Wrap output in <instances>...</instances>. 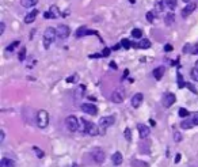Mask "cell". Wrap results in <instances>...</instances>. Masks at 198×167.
Returning a JSON list of instances; mask_svg holds the SVG:
<instances>
[{
	"label": "cell",
	"mask_w": 198,
	"mask_h": 167,
	"mask_svg": "<svg viewBox=\"0 0 198 167\" xmlns=\"http://www.w3.org/2000/svg\"><path fill=\"white\" fill-rule=\"evenodd\" d=\"M190 52H191V45H190V44L184 45V46H183V53H190Z\"/></svg>",
	"instance_id": "obj_40"
},
{
	"label": "cell",
	"mask_w": 198,
	"mask_h": 167,
	"mask_svg": "<svg viewBox=\"0 0 198 167\" xmlns=\"http://www.w3.org/2000/svg\"><path fill=\"white\" fill-rule=\"evenodd\" d=\"M18 57H19V61H23L24 58H26V48H24V46L19 50V56H18Z\"/></svg>",
	"instance_id": "obj_34"
},
{
	"label": "cell",
	"mask_w": 198,
	"mask_h": 167,
	"mask_svg": "<svg viewBox=\"0 0 198 167\" xmlns=\"http://www.w3.org/2000/svg\"><path fill=\"white\" fill-rule=\"evenodd\" d=\"M91 156H92L95 163H98V164H102L106 159L105 152H103V150H100V148H95V150L91 152Z\"/></svg>",
	"instance_id": "obj_7"
},
{
	"label": "cell",
	"mask_w": 198,
	"mask_h": 167,
	"mask_svg": "<svg viewBox=\"0 0 198 167\" xmlns=\"http://www.w3.org/2000/svg\"><path fill=\"white\" fill-rule=\"evenodd\" d=\"M143 101H144V95H143V94H141V93L134 94V95L132 96V106L134 107V109H137V107L141 106Z\"/></svg>",
	"instance_id": "obj_12"
},
{
	"label": "cell",
	"mask_w": 198,
	"mask_h": 167,
	"mask_svg": "<svg viewBox=\"0 0 198 167\" xmlns=\"http://www.w3.org/2000/svg\"><path fill=\"white\" fill-rule=\"evenodd\" d=\"M43 17H45L46 18V19H49V18H52V15H50V12H45V14H43Z\"/></svg>",
	"instance_id": "obj_46"
},
{
	"label": "cell",
	"mask_w": 198,
	"mask_h": 167,
	"mask_svg": "<svg viewBox=\"0 0 198 167\" xmlns=\"http://www.w3.org/2000/svg\"><path fill=\"white\" fill-rule=\"evenodd\" d=\"M176 101V96L174 95L172 93H165L162 98V103L164 107H171Z\"/></svg>",
	"instance_id": "obj_9"
},
{
	"label": "cell",
	"mask_w": 198,
	"mask_h": 167,
	"mask_svg": "<svg viewBox=\"0 0 198 167\" xmlns=\"http://www.w3.org/2000/svg\"><path fill=\"white\" fill-rule=\"evenodd\" d=\"M190 76H191L193 80L198 82V61H195V65H194V68L191 69V72H190Z\"/></svg>",
	"instance_id": "obj_21"
},
{
	"label": "cell",
	"mask_w": 198,
	"mask_h": 167,
	"mask_svg": "<svg viewBox=\"0 0 198 167\" xmlns=\"http://www.w3.org/2000/svg\"><path fill=\"white\" fill-rule=\"evenodd\" d=\"M137 128H138V133H140L141 139H146V137L149 136V133H151V128H148V126L144 125V124H140Z\"/></svg>",
	"instance_id": "obj_14"
},
{
	"label": "cell",
	"mask_w": 198,
	"mask_h": 167,
	"mask_svg": "<svg viewBox=\"0 0 198 167\" xmlns=\"http://www.w3.org/2000/svg\"><path fill=\"white\" fill-rule=\"evenodd\" d=\"M184 87H187V88H190V90H191V91H193V93H194V94H195V95H197V94H198V91H197V88H195V87H194V86H193V84H191V83H186V86H184Z\"/></svg>",
	"instance_id": "obj_38"
},
{
	"label": "cell",
	"mask_w": 198,
	"mask_h": 167,
	"mask_svg": "<svg viewBox=\"0 0 198 167\" xmlns=\"http://www.w3.org/2000/svg\"><path fill=\"white\" fill-rule=\"evenodd\" d=\"M83 124H84V132H86L87 134H90V136H96V134H99V128H98V125H95L94 122L83 120Z\"/></svg>",
	"instance_id": "obj_2"
},
{
	"label": "cell",
	"mask_w": 198,
	"mask_h": 167,
	"mask_svg": "<svg viewBox=\"0 0 198 167\" xmlns=\"http://www.w3.org/2000/svg\"><path fill=\"white\" fill-rule=\"evenodd\" d=\"M125 139H126L127 141H130V140H132V131H130L129 128L125 129Z\"/></svg>",
	"instance_id": "obj_35"
},
{
	"label": "cell",
	"mask_w": 198,
	"mask_h": 167,
	"mask_svg": "<svg viewBox=\"0 0 198 167\" xmlns=\"http://www.w3.org/2000/svg\"><path fill=\"white\" fill-rule=\"evenodd\" d=\"M146 19H148V22H153L155 20V12H152V11L146 12Z\"/></svg>",
	"instance_id": "obj_37"
},
{
	"label": "cell",
	"mask_w": 198,
	"mask_h": 167,
	"mask_svg": "<svg viewBox=\"0 0 198 167\" xmlns=\"http://www.w3.org/2000/svg\"><path fill=\"white\" fill-rule=\"evenodd\" d=\"M37 14H38L37 10H33L31 12H29V14L24 17V23H27V25H29V23H33V22L35 20V17H37Z\"/></svg>",
	"instance_id": "obj_16"
},
{
	"label": "cell",
	"mask_w": 198,
	"mask_h": 167,
	"mask_svg": "<svg viewBox=\"0 0 198 167\" xmlns=\"http://www.w3.org/2000/svg\"><path fill=\"white\" fill-rule=\"evenodd\" d=\"M127 74H129V72H127V69H125V72H124V76H122V79H125V77L127 76Z\"/></svg>",
	"instance_id": "obj_47"
},
{
	"label": "cell",
	"mask_w": 198,
	"mask_h": 167,
	"mask_svg": "<svg viewBox=\"0 0 198 167\" xmlns=\"http://www.w3.org/2000/svg\"><path fill=\"white\" fill-rule=\"evenodd\" d=\"M114 122H115V118H114L113 115H106V117H102L99 120V128L106 129V128L113 125Z\"/></svg>",
	"instance_id": "obj_10"
},
{
	"label": "cell",
	"mask_w": 198,
	"mask_h": 167,
	"mask_svg": "<svg viewBox=\"0 0 198 167\" xmlns=\"http://www.w3.org/2000/svg\"><path fill=\"white\" fill-rule=\"evenodd\" d=\"M0 167H15V162L12 159H8V158H3L0 160Z\"/></svg>",
	"instance_id": "obj_18"
},
{
	"label": "cell",
	"mask_w": 198,
	"mask_h": 167,
	"mask_svg": "<svg viewBox=\"0 0 198 167\" xmlns=\"http://www.w3.org/2000/svg\"><path fill=\"white\" fill-rule=\"evenodd\" d=\"M37 3H38V0H20L22 7H24V8H31Z\"/></svg>",
	"instance_id": "obj_19"
},
{
	"label": "cell",
	"mask_w": 198,
	"mask_h": 167,
	"mask_svg": "<svg viewBox=\"0 0 198 167\" xmlns=\"http://www.w3.org/2000/svg\"><path fill=\"white\" fill-rule=\"evenodd\" d=\"M172 49H174L172 45H170V44H167L164 46V52H172Z\"/></svg>",
	"instance_id": "obj_42"
},
{
	"label": "cell",
	"mask_w": 198,
	"mask_h": 167,
	"mask_svg": "<svg viewBox=\"0 0 198 167\" xmlns=\"http://www.w3.org/2000/svg\"><path fill=\"white\" fill-rule=\"evenodd\" d=\"M18 45H19V41H15L12 45H10V46L7 48V52H12V50L15 49V46H18Z\"/></svg>",
	"instance_id": "obj_39"
},
{
	"label": "cell",
	"mask_w": 198,
	"mask_h": 167,
	"mask_svg": "<svg viewBox=\"0 0 198 167\" xmlns=\"http://www.w3.org/2000/svg\"><path fill=\"white\" fill-rule=\"evenodd\" d=\"M49 12H50L52 18H56V17H58V10H57V7H54V6H52L50 8H49Z\"/></svg>",
	"instance_id": "obj_33"
},
{
	"label": "cell",
	"mask_w": 198,
	"mask_h": 167,
	"mask_svg": "<svg viewBox=\"0 0 198 167\" xmlns=\"http://www.w3.org/2000/svg\"><path fill=\"white\" fill-rule=\"evenodd\" d=\"M181 162V153H176V156H175V163H179Z\"/></svg>",
	"instance_id": "obj_44"
},
{
	"label": "cell",
	"mask_w": 198,
	"mask_h": 167,
	"mask_svg": "<svg viewBox=\"0 0 198 167\" xmlns=\"http://www.w3.org/2000/svg\"><path fill=\"white\" fill-rule=\"evenodd\" d=\"M110 65H111V68H113V69H115V68H117V65H115V64H114V61L110 64Z\"/></svg>",
	"instance_id": "obj_48"
},
{
	"label": "cell",
	"mask_w": 198,
	"mask_h": 167,
	"mask_svg": "<svg viewBox=\"0 0 198 167\" xmlns=\"http://www.w3.org/2000/svg\"><path fill=\"white\" fill-rule=\"evenodd\" d=\"M162 11H163L162 0H156V3H155V14H160Z\"/></svg>",
	"instance_id": "obj_25"
},
{
	"label": "cell",
	"mask_w": 198,
	"mask_h": 167,
	"mask_svg": "<svg viewBox=\"0 0 198 167\" xmlns=\"http://www.w3.org/2000/svg\"><path fill=\"white\" fill-rule=\"evenodd\" d=\"M176 77H178V87H179V88H183L184 86H186V83L183 82V77H182V74H181V72H178Z\"/></svg>",
	"instance_id": "obj_27"
},
{
	"label": "cell",
	"mask_w": 198,
	"mask_h": 167,
	"mask_svg": "<svg viewBox=\"0 0 198 167\" xmlns=\"http://www.w3.org/2000/svg\"><path fill=\"white\" fill-rule=\"evenodd\" d=\"M56 30H57V37H58L60 39L68 38V37H69V34H71V29L68 27L67 25H58Z\"/></svg>",
	"instance_id": "obj_8"
},
{
	"label": "cell",
	"mask_w": 198,
	"mask_h": 167,
	"mask_svg": "<svg viewBox=\"0 0 198 167\" xmlns=\"http://www.w3.org/2000/svg\"><path fill=\"white\" fill-rule=\"evenodd\" d=\"M37 124L39 128H46L49 124V114L46 110H39L37 114Z\"/></svg>",
	"instance_id": "obj_3"
},
{
	"label": "cell",
	"mask_w": 198,
	"mask_h": 167,
	"mask_svg": "<svg viewBox=\"0 0 198 167\" xmlns=\"http://www.w3.org/2000/svg\"><path fill=\"white\" fill-rule=\"evenodd\" d=\"M178 114H179V117H182V118H187L190 115V112L189 110H186V109H179V112H178Z\"/></svg>",
	"instance_id": "obj_26"
},
{
	"label": "cell",
	"mask_w": 198,
	"mask_h": 167,
	"mask_svg": "<svg viewBox=\"0 0 198 167\" xmlns=\"http://www.w3.org/2000/svg\"><path fill=\"white\" fill-rule=\"evenodd\" d=\"M174 140H175L176 143L181 141V140H182V134H181V132H178V131L174 132Z\"/></svg>",
	"instance_id": "obj_36"
},
{
	"label": "cell",
	"mask_w": 198,
	"mask_h": 167,
	"mask_svg": "<svg viewBox=\"0 0 198 167\" xmlns=\"http://www.w3.org/2000/svg\"><path fill=\"white\" fill-rule=\"evenodd\" d=\"M141 36H143V31L140 30V29H134V30L132 31V37L133 38H141Z\"/></svg>",
	"instance_id": "obj_31"
},
{
	"label": "cell",
	"mask_w": 198,
	"mask_h": 167,
	"mask_svg": "<svg viewBox=\"0 0 198 167\" xmlns=\"http://www.w3.org/2000/svg\"><path fill=\"white\" fill-rule=\"evenodd\" d=\"M176 3H178V0H165V4L170 10H174L176 7Z\"/></svg>",
	"instance_id": "obj_28"
},
{
	"label": "cell",
	"mask_w": 198,
	"mask_h": 167,
	"mask_svg": "<svg viewBox=\"0 0 198 167\" xmlns=\"http://www.w3.org/2000/svg\"><path fill=\"white\" fill-rule=\"evenodd\" d=\"M121 45H122V48H125V49H130V46H133V44L129 41V39H126V38H124L121 41Z\"/></svg>",
	"instance_id": "obj_30"
},
{
	"label": "cell",
	"mask_w": 198,
	"mask_h": 167,
	"mask_svg": "<svg viewBox=\"0 0 198 167\" xmlns=\"http://www.w3.org/2000/svg\"><path fill=\"white\" fill-rule=\"evenodd\" d=\"M186 2H190V0H186Z\"/></svg>",
	"instance_id": "obj_49"
},
{
	"label": "cell",
	"mask_w": 198,
	"mask_h": 167,
	"mask_svg": "<svg viewBox=\"0 0 198 167\" xmlns=\"http://www.w3.org/2000/svg\"><path fill=\"white\" fill-rule=\"evenodd\" d=\"M174 20H175V15L172 14V12H170V14H167V17H165V25L171 26L174 23Z\"/></svg>",
	"instance_id": "obj_24"
},
{
	"label": "cell",
	"mask_w": 198,
	"mask_h": 167,
	"mask_svg": "<svg viewBox=\"0 0 198 167\" xmlns=\"http://www.w3.org/2000/svg\"><path fill=\"white\" fill-rule=\"evenodd\" d=\"M81 110L90 115H96L98 114V107L92 103H83L81 105Z\"/></svg>",
	"instance_id": "obj_11"
},
{
	"label": "cell",
	"mask_w": 198,
	"mask_h": 167,
	"mask_svg": "<svg viewBox=\"0 0 198 167\" xmlns=\"http://www.w3.org/2000/svg\"><path fill=\"white\" fill-rule=\"evenodd\" d=\"M56 38H57V30L53 27H48L45 31H43V37H42L43 48H45V49H49L50 45L56 41Z\"/></svg>",
	"instance_id": "obj_1"
},
{
	"label": "cell",
	"mask_w": 198,
	"mask_h": 167,
	"mask_svg": "<svg viewBox=\"0 0 198 167\" xmlns=\"http://www.w3.org/2000/svg\"><path fill=\"white\" fill-rule=\"evenodd\" d=\"M110 53H111V49H110V48H105L102 53H98V55H91V57H92V58H95V57H106V56H108Z\"/></svg>",
	"instance_id": "obj_22"
},
{
	"label": "cell",
	"mask_w": 198,
	"mask_h": 167,
	"mask_svg": "<svg viewBox=\"0 0 198 167\" xmlns=\"http://www.w3.org/2000/svg\"><path fill=\"white\" fill-rule=\"evenodd\" d=\"M122 153L121 152H114L113 156H111V160H113V164L114 166H119L122 163Z\"/></svg>",
	"instance_id": "obj_17"
},
{
	"label": "cell",
	"mask_w": 198,
	"mask_h": 167,
	"mask_svg": "<svg viewBox=\"0 0 198 167\" xmlns=\"http://www.w3.org/2000/svg\"><path fill=\"white\" fill-rule=\"evenodd\" d=\"M191 55H198V45H194V46H191Z\"/></svg>",
	"instance_id": "obj_41"
},
{
	"label": "cell",
	"mask_w": 198,
	"mask_h": 167,
	"mask_svg": "<svg viewBox=\"0 0 198 167\" xmlns=\"http://www.w3.org/2000/svg\"><path fill=\"white\" fill-rule=\"evenodd\" d=\"M65 125H67L69 132H76L79 129V121L75 115H69L65 118Z\"/></svg>",
	"instance_id": "obj_4"
},
{
	"label": "cell",
	"mask_w": 198,
	"mask_h": 167,
	"mask_svg": "<svg viewBox=\"0 0 198 167\" xmlns=\"http://www.w3.org/2000/svg\"><path fill=\"white\" fill-rule=\"evenodd\" d=\"M195 8H197V3H189L183 10H182V12H181L182 17H183V18H187L193 11H194Z\"/></svg>",
	"instance_id": "obj_13"
},
{
	"label": "cell",
	"mask_w": 198,
	"mask_h": 167,
	"mask_svg": "<svg viewBox=\"0 0 198 167\" xmlns=\"http://www.w3.org/2000/svg\"><path fill=\"white\" fill-rule=\"evenodd\" d=\"M164 72H165V68L163 65H160V67H156V68L152 71V75H153V77L156 80H160L163 77V75H164Z\"/></svg>",
	"instance_id": "obj_15"
},
{
	"label": "cell",
	"mask_w": 198,
	"mask_h": 167,
	"mask_svg": "<svg viewBox=\"0 0 198 167\" xmlns=\"http://www.w3.org/2000/svg\"><path fill=\"white\" fill-rule=\"evenodd\" d=\"M181 126H182V128H183V129H191L194 125H193V124H191V121H190V118L187 117V118H184V120L181 122Z\"/></svg>",
	"instance_id": "obj_23"
},
{
	"label": "cell",
	"mask_w": 198,
	"mask_h": 167,
	"mask_svg": "<svg viewBox=\"0 0 198 167\" xmlns=\"http://www.w3.org/2000/svg\"><path fill=\"white\" fill-rule=\"evenodd\" d=\"M137 48H141V49H148V48H151V41L146 39V38H143L137 44Z\"/></svg>",
	"instance_id": "obj_20"
},
{
	"label": "cell",
	"mask_w": 198,
	"mask_h": 167,
	"mask_svg": "<svg viewBox=\"0 0 198 167\" xmlns=\"http://www.w3.org/2000/svg\"><path fill=\"white\" fill-rule=\"evenodd\" d=\"M125 95H126V94H125V90L122 87H119L111 94L110 98H111V101H113L114 103H121V102H124Z\"/></svg>",
	"instance_id": "obj_6"
},
{
	"label": "cell",
	"mask_w": 198,
	"mask_h": 167,
	"mask_svg": "<svg viewBox=\"0 0 198 167\" xmlns=\"http://www.w3.org/2000/svg\"><path fill=\"white\" fill-rule=\"evenodd\" d=\"M190 118V121H191V124L193 125H198V112H195V113H193L191 114V117H189Z\"/></svg>",
	"instance_id": "obj_29"
},
{
	"label": "cell",
	"mask_w": 198,
	"mask_h": 167,
	"mask_svg": "<svg viewBox=\"0 0 198 167\" xmlns=\"http://www.w3.org/2000/svg\"><path fill=\"white\" fill-rule=\"evenodd\" d=\"M84 36H99L96 30H91V29H87L86 26H81L80 29H77L75 33V37L76 38H81Z\"/></svg>",
	"instance_id": "obj_5"
},
{
	"label": "cell",
	"mask_w": 198,
	"mask_h": 167,
	"mask_svg": "<svg viewBox=\"0 0 198 167\" xmlns=\"http://www.w3.org/2000/svg\"><path fill=\"white\" fill-rule=\"evenodd\" d=\"M33 151H34V152L35 153H37V156H38V158H43V151L42 150H41V148L39 147H37V145H34V147H33Z\"/></svg>",
	"instance_id": "obj_32"
},
{
	"label": "cell",
	"mask_w": 198,
	"mask_h": 167,
	"mask_svg": "<svg viewBox=\"0 0 198 167\" xmlns=\"http://www.w3.org/2000/svg\"><path fill=\"white\" fill-rule=\"evenodd\" d=\"M4 29H5V23H4V22H2V23H0V36H2V34L4 33Z\"/></svg>",
	"instance_id": "obj_43"
},
{
	"label": "cell",
	"mask_w": 198,
	"mask_h": 167,
	"mask_svg": "<svg viewBox=\"0 0 198 167\" xmlns=\"http://www.w3.org/2000/svg\"><path fill=\"white\" fill-rule=\"evenodd\" d=\"M4 136H5L4 131H2V134H0V143H3V141H4Z\"/></svg>",
	"instance_id": "obj_45"
}]
</instances>
